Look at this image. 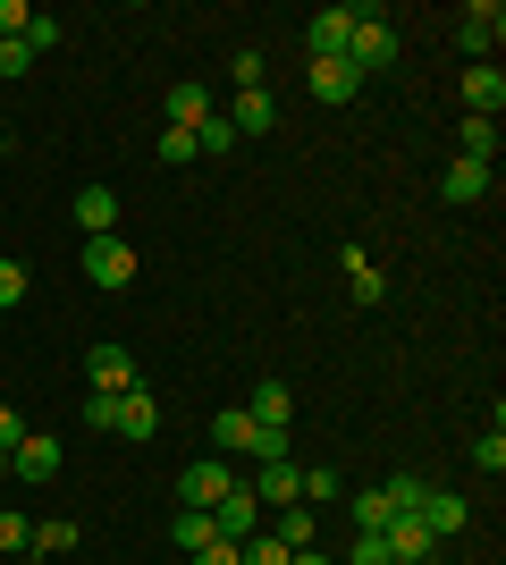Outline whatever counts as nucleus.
Returning a JSON list of instances; mask_svg holds the SVG:
<instances>
[{
	"label": "nucleus",
	"mask_w": 506,
	"mask_h": 565,
	"mask_svg": "<svg viewBox=\"0 0 506 565\" xmlns=\"http://www.w3.org/2000/svg\"><path fill=\"white\" fill-rule=\"evenodd\" d=\"M388 60H397V25H388V9H355V34H346V68H355V76H380Z\"/></svg>",
	"instance_id": "nucleus-1"
},
{
	"label": "nucleus",
	"mask_w": 506,
	"mask_h": 565,
	"mask_svg": "<svg viewBox=\"0 0 506 565\" xmlns=\"http://www.w3.org/2000/svg\"><path fill=\"white\" fill-rule=\"evenodd\" d=\"M85 279H94L101 296L136 287V245H127V236H85Z\"/></svg>",
	"instance_id": "nucleus-2"
},
{
	"label": "nucleus",
	"mask_w": 506,
	"mask_h": 565,
	"mask_svg": "<svg viewBox=\"0 0 506 565\" xmlns=\"http://www.w3.org/2000/svg\"><path fill=\"white\" fill-rule=\"evenodd\" d=\"M237 490V472H228V456H194L186 472H177V507H203V515H212L219 498Z\"/></svg>",
	"instance_id": "nucleus-3"
},
{
	"label": "nucleus",
	"mask_w": 506,
	"mask_h": 565,
	"mask_svg": "<svg viewBox=\"0 0 506 565\" xmlns=\"http://www.w3.org/2000/svg\"><path fill=\"white\" fill-rule=\"evenodd\" d=\"M60 465H68V456H60V439H51V430H25L18 448H9V472H18L25 490H51V481H60Z\"/></svg>",
	"instance_id": "nucleus-4"
},
{
	"label": "nucleus",
	"mask_w": 506,
	"mask_h": 565,
	"mask_svg": "<svg viewBox=\"0 0 506 565\" xmlns=\"http://www.w3.org/2000/svg\"><path fill=\"white\" fill-rule=\"evenodd\" d=\"M456 43L473 51V68H482V60H498V43H506V9H498V0H473V9L456 18Z\"/></svg>",
	"instance_id": "nucleus-5"
},
{
	"label": "nucleus",
	"mask_w": 506,
	"mask_h": 565,
	"mask_svg": "<svg viewBox=\"0 0 506 565\" xmlns=\"http://www.w3.org/2000/svg\"><path fill=\"white\" fill-rule=\"evenodd\" d=\"M85 388H94V397H127V388H136V354L101 338V347L85 354Z\"/></svg>",
	"instance_id": "nucleus-6"
},
{
	"label": "nucleus",
	"mask_w": 506,
	"mask_h": 565,
	"mask_svg": "<svg viewBox=\"0 0 506 565\" xmlns=\"http://www.w3.org/2000/svg\"><path fill=\"white\" fill-rule=\"evenodd\" d=\"M245 490H254V507H270V515H279V507H304V472H295L288 456H270V465L254 472Z\"/></svg>",
	"instance_id": "nucleus-7"
},
{
	"label": "nucleus",
	"mask_w": 506,
	"mask_h": 565,
	"mask_svg": "<svg viewBox=\"0 0 506 565\" xmlns=\"http://www.w3.org/2000/svg\"><path fill=\"white\" fill-rule=\"evenodd\" d=\"M380 548H388V565H431L439 557V541H431V523H422V515H397L380 532Z\"/></svg>",
	"instance_id": "nucleus-8"
},
{
	"label": "nucleus",
	"mask_w": 506,
	"mask_h": 565,
	"mask_svg": "<svg viewBox=\"0 0 506 565\" xmlns=\"http://www.w3.org/2000/svg\"><path fill=\"white\" fill-rule=\"evenodd\" d=\"M346 34H355V9H313L304 18V51L313 60H346Z\"/></svg>",
	"instance_id": "nucleus-9"
},
{
	"label": "nucleus",
	"mask_w": 506,
	"mask_h": 565,
	"mask_svg": "<svg viewBox=\"0 0 506 565\" xmlns=\"http://www.w3.org/2000/svg\"><path fill=\"white\" fill-rule=\"evenodd\" d=\"M506 110V68L482 60V68H464V118H498Z\"/></svg>",
	"instance_id": "nucleus-10"
},
{
	"label": "nucleus",
	"mask_w": 506,
	"mask_h": 565,
	"mask_svg": "<svg viewBox=\"0 0 506 565\" xmlns=\"http://www.w3.org/2000/svg\"><path fill=\"white\" fill-rule=\"evenodd\" d=\"M413 515L431 523V541H456L464 523H473V507H464L456 490H422V498H413Z\"/></svg>",
	"instance_id": "nucleus-11"
},
{
	"label": "nucleus",
	"mask_w": 506,
	"mask_h": 565,
	"mask_svg": "<svg viewBox=\"0 0 506 565\" xmlns=\"http://www.w3.org/2000/svg\"><path fill=\"white\" fill-rule=\"evenodd\" d=\"M212 523H219V541H254V532H262V507H254V490L237 481V490L212 507Z\"/></svg>",
	"instance_id": "nucleus-12"
},
{
	"label": "nucleus",
	"mask_w": 506,
	"mask_h": 565,
	"mask_svg": "<svg viewBox=\"0 0 506 565\" xmlns=\"http://www.w3.org/2000/svg\"><path fill=\"white\" fill-rule=\"evenodd\" d=\"M76 228L85 236H119V194L110 186H76Z\"/></svg>",
	"instance_id": "nucleus-13"
},
{
	"label": "nucleus",
	"mask_w": 506,
	"mask_h": 565,
	"mask_svg": "<svg viewBox=\"0 0 506 565\" xmlns=\"http://www.w3.org/2000/svg\"><path fill=\"white\" fill-rule=\"evenodd\" d=\"M245 414H254V430H288V423H295V397H288V380H262V388L245 397Z\"/></svg>",
	"instance_id": "nucleus-14"
},
{
	"label": "nucleus",
	"mask_w": 506,
	"mask_h": 565,
	"mask_svg": "<svg viewBox=\"0 0 506 565\" xmlns=\"http://www.w3.org/2000/svg\"><path fill=\"white\" fill-rule=\"evenodd\" d=\"M110 430H119V439H152V430H161V405H152L144 380H136V388L119 397V423H110Z\"/></svg>",
	"instance_id": "nucleus-15"
},
{
	"label": "nucleus",
	"mask_w": 506,
	"mask_h": 565,
	"mask_svg": "<svg viewBox=\"0 0 506 565\" xmlns=\"http://www.w3.org/2000/svg\"><path fill=\"white\" fill-rule=\"evenodd\" d=\"M304 85H313V102H355V94H363V76L346 68V60H313V68H304Z\"/></svg>",
	"instance_id": "nucleus-16"
},
{
	"label": "nucleus",
	"mask_w": 506,
	"mask_h": 565,
	"mask_svg": "<svg viewBox=\"0 0 506 565\" xmlns=\"http://www.w3.org/2000/svg\"><path fill=\"white\" fill-rule=\"evenodd\" d=\"M489 178H498V169H489V161H448V178H439V194H448V203H482V194H489Z\"/></svg>",
	"instance_id": "nucleus-17"
},
{
	"label": "nucleus",
	"mask_w": 506,
	"mask_h": 565,
	"mask_svg": "<svg viewBox=\"0 0 506 565\" xmlns=\"http://www.w3.org/2000/svg\"><path fill=\"white\" fill-rule=\"evenodd\" d=\"M254 439H262V430H254V414H245V405H228V414L212 423V456H254Z\"/></svg>",
	"instance_id": "nucleus-18"
},
{
	"label": "nucleus",
	"mask_w": 506,
	"mask_h": 565,
	"mask_svg": "<svg viewBox=\"0 0 506 565\" xmlns=\"http://www.w3.org/2000/svg\"><path fill=\"white\" fill-rule=\"evenodd\" d=\"M228 127H237V136H270V127H279V94H262V85H254V94H237Z\"/></svg>",
	"instance_id": "nucleus-19"
},
{
	"label": "nucleus",
	"mask_w": 506,
	"mask_h": 565,
	"mask_svg": "<svg viewBox=\"0 0 506 565\" xmlns=\"http://www.w3.org/2000/svg\"><path fill=\"white\" fill-rule=\"evenodd\" d=\"M337 262H346V279H355V305H380V296H388V279H380V262L363 254V245H346V254H337Z\"/></svg>",
	"instance_id": "nucleus-20"
},
{
	"label": "nucleus",
	"mask_w": 506,
	"mask_h": 565,
	"mask_svg": "<svg viewBox=\"0 0 506 565\" xmlns=\"http://www.w3.org/2000/svg\"><path fill=\"white\" fill-rule=\"evenodd\" d=\"M186 136H194V161H228V152H237V127H228V118H203V127H186Z\"/></svg>",
	"instance_id": "nucleus-21"
},
{
	"label": "nucleus",
	"mask_w": 506,
	"mask_h": 565,
	"mask_svg": "<svg viewBox=\"0 0 506 565\" xmlns=\"http://www.w3.org/2000/svg\"><path fill=\"white\" fill-rule=\"evenodd\" d=\"M456 161H489V169H498V118H464Z\"/></svg>",
	"instance_id": "nucleus-22"
},
{
	"label": "nucleus",
	"mask_w": 506,
	"mask_h": 565,
	"mask_svg": "<svg viewBox=\"0 0 506 565\" xmlns=\"http://www.w3.org/2000/svg\"><path fill=\"white\" fill-rule=\"evenodd\" d=\"M212 118V85H169V127H203Z\"/></svg>",
	"instance_id": "nucleus-23"
},
{
	"label": "nucleus",
	"mask_w": 506,
	"mask_h": 565,
	"mask_svg": "<svg viewBox=\"0 0 506 565\" xmlns=\"http://www.w3.org/2000/svg\"><path fill=\"white\" fill-rule=\"evenodd\" d=\"M270 541L288 548V557H295V548H313V507H279V515H270Z\"/></svg>",
	"instance_id": "nucleus-24"
},
{
	"label": "nucleus",
	"mask_w": 506,
	"mask_h": 565,
	"mask_svg": "<svg viewBox=\"0 0 506 565\" xmlns=\"http://www.w3.org/2000/svg\"><path fill=\"white\" fill-rule=\"evenodd\" d=\"M169 541H177V548L194 557V548H212V541H219V523L203 515V507H177V523H169Z\"/></svg>",
	"instance_id": "nucleus-25"
},
{
	"label": "nucleus",
	"mask_w": 506,
	"mask_h": 565,
	"mask_svg": "<svg viewBox=\"0 0 506 565\" xmlns=\"http://www.w3.org/2000/svg\"><path fill=\"white\" fill-rule=\"evenodd\" d=\"M473 465H482L489 481H498V472H506V430H498V423H489L482 439H473Z\"/></svg>",
	"instance_id": "nucleus-26"
},
{
	"label": "nucleus",
	"mask_w": 506,
	"mask_h": 565,
	"mask_svg": "<svg viewBox=\"0 0 506 565\" xmlns=\"http://www.w3.org/2000/svg\"><path fill=\"white\" fill-rule=\"evenodd\" d=\"M76 548V523H34V557H68Z\"/></svg>",
	"instance_id": "nucleus-27"
},
{
	"label": "nucleus",
	"mask_w": 506,
	"mask_h": 565,
	"mask_svg": "<svg viewBox=\"0 0 506 565\" xmlns=\"http://www.w3.org/2000/svg\"><path fill=\"white\" fill-rule=\"evenodd\" d=\"M60 34H68V25L51 18V9H34V18H25V34H18V43H25V51H51V43H60Z\"/></svg>",
	"instance_id": "nucleus-28"
},
{
	"label": "nucleus",
	"mask_w": 506,
	"mask_h": 565,
	"mask_svg": "<svg viewBox=\"0 0 506 565\" xmlns=\"http://www.w3.org/2000/svg\"><path fill=\"white\" fill-rule=\"evenodd\" d=\"M18 305H25V262L0 254V312H18Z\"/></svg>",
	"instance_id": "nucleus-29"
},
{
	"label": "nucleus",
	"mask_w": 506,
	"mask_h": 565,
	"mask_svg": "<svg viewBox=\"0 0 506 565\" xmlns=\"http://www.w3.org/2000/svg\"><path fill=\"white\" fill-rule=\"evenodd\" d=\"M237 557H245V565H288V548L270 541V532H254V541H237Z\"/></svg>",
	"instance_id": "nucleus-30"
},
{
	"label": "nucleus",
	"mask_w": 506,
	"mask_h": 565,
	"mask_svg": "<svg viewBox=\"0 0 506 565\" xmlns=\"http://www.w3.org/2000/svg\"><path fill=\"white\" fill-rule=\"evenodd\" d=\"M119 423V397H94V388H85V430H110Z\"/></svg>",
	"instance_id": "nucleus-31"
},
{
	"label": "nucleus",
	"mask_w": 506,
	"mask_h": 565,
	"mask_svg": "<svg viewBox=\"0 0 506 565\" xmlns=\"http://www.w3.org/2000/svg\"><path fill=\"white\" fill-rule=\"evenodd\" d=\"M25 18H34L25 0H0V43H18V34H25Z\"/></svg>",
	"instance_id": "nucleus-32"
},
{
	"label": "nucleus",
	"mask_w": 506,
	"mask_h": 565,
	"mask_svg": "<svg viewBox=\"0 0 506 565\" xmlns=\"http://www.w3.org/2000/svg\"><path fill=\"white\" fill-rule=\"evenodd\" d=\"M161 161H194V136H186V127H161Z\"/></svg>",
	"instance_id": "nucleus-33"
},
{
	"label": "nucleus",
	"mask_w": 506,
	"mask_h": 565,
	"mask_svg": "<svg viewBox=\"0 0 506 565\" xmlns=\"http://www.w3.org/2000/svg\"><path fill=\"white\" fill-rule=\"evenodd\" d=\"M346 565H388V548H380V532H355V557Z\"/></svg>",
	"instance_id": "nucleus-34"
},
{
	"label": "nucleus",
	"mask_w": 506,
	"mask_h": 565,
	"mask_svg": "<svg viewBox=\"0 0 506 565\" xmlns=\"http://www.w3.org/2000/svg\"><path fill=\"white\" fill-rule=\"evenodd\" d=\"M25 68H34V51H25V43H0V76H25Z\"/></svg>",
	"instance_id": "nucleus-35"
},
{
	"label": "nucleus",
	"mask_w": 506,
	"mask_h": 565,
	"mask_svg": "<svg viewBox=\"0 0 506 565\" xmlns=\"http://www.w3.org/2000/svg\"><path fill=\"white\" fill-rule=\"evenodd\" d=\"M194 565H245V557H237V541H212V548H194Z\"/></svg>",
	"instance_id": "nucleus-36"
},
{
	"label": "nucleus",
	"mask_w": 506,
	"mask_h": 565,
	"mask_svg": "<svg viewBox=\"0 0 506 565\" xmlns=\"http://www.w3.org/2000/svg\"><path fill=\"white\" fill-rule=\"evenodd\" d=\"M25 439V423H18V405H0V448H18Z\"/></svg>",
	"instance_id": "nucleus-37"
},
{
	"label": "nucleus",
	"mask_w": 506,
	"mask_h": 565,
	"mask_svg": "<svg viewBox=\"0 0 506 565\" xmlns=\"http://www.w3.org/2000/svg\"><path fill=\"white\" fill-rule=\"evenodd\" d=\"M288 565H337V557H321V548H295V557Z\"/></svg>",
	"instance_id": "nucleus-38"
},
{
	"label": "nucleus",
	"mask_w": 506,
	"mask_h": 565,
	"mask_svg": "<svg viewBox=\"0 0 506 565\" xmlns=\"http://www.w3.org/2000/svg\"><path fill=\"white\" fill-rule=\"evenodd\" d=\"M0 507H9V490H0Z\"/></svg>",
	"instance_id": "nucleus-39"
}]
</instances>
